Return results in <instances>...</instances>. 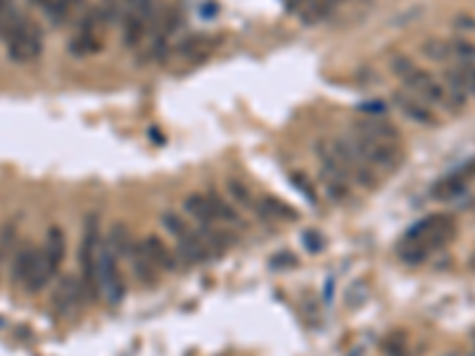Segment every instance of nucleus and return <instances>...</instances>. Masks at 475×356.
<instances>
[{
  "label": "nucleus",
  "instance_id": "obj_1",
  "mask_svg": "<svg viewBox=\"0 0 475 356\" xmlns=\"http://www.w3.org/2000/svg\"><path fill=\"white\" fill-rule=\"evenodd\" d=\"M159 223L173 238V243H176L173 250H176L181 266H202V264L214 259L210 247H207V243L202 240L200 231L185 219V216L178 214V211H171V209L164 211V214L159 216Z\"/></svg>",
  "mask_w": 475,
  "mask_h": 356
},
{
  "label": "nucleus",
  "instance_id": "obj_2",
  "mask_svg": "<svg viewBox=\"0 0 475 356\" xmlns=\"http://www.w3.org/2000/svg\"><path fill=\"white\" fill-rule=\"evenodd\" d=\"M102 250V223L98 214H88L84 219V238L79 247V268H81V288L88 302L100 300V288H98V261H100Z\"/></svg>",
  "mask_w": 475,
  "mask_h": 356
},
{
  "label": "nucleus",
  "instance_id": "obj_3",
  "mask_svg": "<svg viewBox=\"0 0 475 356\" xmlns=\"http://www.w3.org/2000/svg\"><path fill=\"white\" fill-rule=\"evenodd\" d=\"M392 72H395L404 81V86H407L411 93H416V97H421L423 102H433V105L447 107V110L454 112L447 90H444V83H439L430 72L416 67L409 57H395V60H392Z\"/></svg>",
  "mask_w": 475,
  "mask_h": 356
},
{
  "label": "nucleus",
  "instance_id": "obj_4",
  "mask_svg": "<svg viewBox=\"0 0 475 356\" xmlns=\"http://www.w3.org/2000/svg\"><path fill=\"white\" fill-rule=\"evenodd\" d=\"M157 19V10H155V0H126L124 13H121V41L126 48H138Z\"/></svg>",
  "mask_w": 475,
  "mask_h": 356
},
{
  "label": "nucleus",
  "instance_id": "obj_5",
  "mask_svg": "<svg viewBox=\"0 0 475 356\" xmlns=\"http://www.w3.org/2000/svg\"><path fill=\"white\" fill-rule=\"evenodd\" d=\"M352 143L361 157L373 166L375 171H385V174H395V171L404 162V150L399 140H375V138H366L352 134Z\"/></svg>",
  "mask_w": 475,
  "mask_h": 356
},
{
  "label": "nucleus",
  "instance_id": "obj_6",
  "mask_svg": "<svg viewBox=\"0 0 475 356\" xmlns=\"http://www.w3.org/2000/svg\"><path fill=\"white\" fill-rule=\"evenodd\" d=\"M98 288H100V300H105L109 307H117L126 297V280L119 268V257L105 245V238L98 261Z\"/></svg>",
  "mask_w": 475,
  "mask_h": 356
},
{
  "label": "nucleus",
  "instance_id": "obj_7",
  "mask_svg": "<svg viewBox=\"0 0 475 356\" xmlns=\"http://www.w3.org/2000/svg\"><path fill=\"white\" fill-rule=\"evenodd\" d=\"M8 57L13 62L26 65V62L38 60L43 53V36H40V29L36 26V22L26 19L22 15V19L17 22V26L13 29L8 41Z\"/></svg>",
  "mask_w": 475,
  "mask_h": 356
},
{
  "label": "nucleus",
  "instance_id": "obj_8",
  "mask_svg": "<svg viewBox=\"0 0 475 356\" xmlns=\"http://www.w3.org/2000/svg\"><path fill=\"white\" fill-rule=\"evenodd\" d=\"M81 300L84 297V288H81V280L77 275H67L57 283V288L53 292V312L60 316V318H67L79 309Z\"/></svg>",
  "mask_w": 475,
  "mask_h": 356
},
{
  "label": "nucleus",
  "instance_id": "obj_9",
  "mask_svg": "<svg viewBox=\"0 0 475 356\" xmlns=\"http://www.w3.org/2000/svg\"><path fill=\"white\" fill-rule=\"evenodd\" d=\"M126 259L131 264V271L136 275V280L143 285V288H155V285L159 283V275L162 271L153 264V259L148 257L146 247H143V240H133L129 254H126Z\"/></svg>",
  "mask_w": 475,
  "mask_h": 356
},
{
  "label": "nucleus",
  "instance_id": "obj_10",
  "mask_svg": "<svg viewBox=\"0 0 475 356\" xmlns=\"http://www.w3.org/2000/svg\"><path fill=\"white\" fill-rule=\"evenodd\" d=\"M143 247H146L148 257L153 259V264L159 268L162 273H176L178 268H181V261H178L176 250H173L166 240H162L159 235L150 233L148 238L143 240Z\"/></svg>",
  "mask_w": 475,
  "mask_h": 356
},
{
  "label": "nucleus",
  "instance_id": "obj_11",
  "mask_svg": "<svg viewBox=\"0 0 475 356\" xmlns=\"http://www.w3.org/2000/svg\"><path fill=\"white\" fill-rule=\"evenodd\" d=\"M392 100H395V105L399 107V112L404 114V117L409 119V122H416L421 126H437V114L430 110V107L426 105V102L421 100V97L416 95H409V93H402V90H397L395 95H392Z\"/></svg>",
  "mask_w": 475,
  "mask_h": 356
},
{
  "label": "nucleus",
  "instance_id": "obj_12",
  "mask_svg": "<svg viewBox=\"0 0 475 356\" xmlns=\"http://www.w3.org/2000/svg\"><path fill=\"white\" fill-rule=\"evenodd\" d=\"M40 261V250L36 245L26 243L15 252L13 259V280L17 285H26Z\"/></svg>",
  "mask_w": 475,
  "mask_h": 356
},
{
  "label": "nucleus",
  "instance_id": "obj_13",
  "mask_svg": "<svg viewBox=\"0 0 475 356\" xmlns=\"http://www.w3.org/2000/svg\"><path fill=\"white\" fill-rule=\"evenodd\" d=\"M40 252H43V259L48 264L50 273L55 275L60 271L62 261H65V254H67V238L60 226L48 228V233H45V245L40 247Z\"/></svg>",
  "mask_w": 475,
  "mask_h": 356
},
{
  "label": "nucleus",
  "instance_id": "obj_14",
  "mask_svg": "<svg viewBox=\"0 0 475 356\" xmlns=\"http://www.w3.org/2000/svg\"><path fill=\"white\" fill-rule=\"evenodd\" d=\"M355 134L375 138V140H402V134L395 124H390L383 117H364L355 124Z\"/></svg>",
  "mask_w": 475,
  "mask_h": 356
},
{
  "label": "nucleus",
  "instance_id": "obj_15",
  "mask_svg": "<svg viewBox=\"0 0 475 356\" xmlns=\"http://www.w3.org/2000/svg\"><path fill=\"white\" fill-rule=\"evenodd\" d=\"M254 214H259V219H269V221H297V209H293L290 204H286L283 200L264 195L257 200L254 204Z\"/></svg>",
  "mask_w": 475,
  "mask_h": 356
},
{
  "label": "nucleus",
  "instance_id": "obj_16",
  "mask_svg": "<svg viewBox=\"0 0 475 356\" xmlns=\"http://www.w3.org/2000/svg\"><path fill=\"white\" fill-rule=\"evenodd\" d=\"M437 231H456L454 216H449V214H430V216H426V219L414 223V226L404 233V240H421V238H426V235H433Z\"/></svg>",
  "mask_w": 475,
  "mask_h": 356
},
{
  "label": "nucleus",
  "instance_id": "obj_17",
  "mask_svg": "<svg viewBox=\"0 0 475 356\" xmlns=\"http://www.w3.org/2000/svg\"><path fill=\"white\" fill-rule=\"evenodd\" d=\"M183 211L193 219L195 226H212V223H217L214 211H212L210 195L190 193L188 197L183 200Z\"/></svg>",
  "mask_w": 475,
  "mask_h": 356
},
{
  "label": "nucleus",
  "instance_id": "obj_18",
  "mask_svg": "<svg viewBox=\"0 0 475 356\" xmlns=\"http://www.w3.org/2000/svg\"><path fill=\"white\" fill-rule=\"evenodd\" d=\"M217 45L219 41L212 36H190L178 45V57H183L188 62H202L214 53Z\"/></svg>",
  "mask_w": 475,
  "mask_h": 356
},
{
  "label": "nucleus",
  "instance_id": "obj_19",
  "mask_svg": "<svg viewBox=\"0 0 475 356\" xmlns=\"http://www.w3.org/2000/svg\"><path fill=\"white\" fill-rule=\"evenodd\" d=\"M105 245L117 257H124V259H126V254H129V250H131V245H133V238H131V233H129V226H126L124 221H114L112 226L107 228Z\"/></svg>",
  "mask_w": 475,
  "mask_h": 356
},
{
  "label": "nucleus",
  "instance_id": "obj_20",
  "mask_svg": "<svg viewBox=\"0 0 475 356\" xmlns=\"http://www.w3.org/2000/svg\"><path fill=\"white\" fill-rule=\"evenodd\" d=\"M466 191H468L466 176L451 174V176L439 178L435 186L430 188V195H433L435 200H456V197H461V195L466 193Z\"/></svg>",
  "mask_w": 475,
  "mask_h": 356
},
{
  "label": "nucleus",
  "instance_id": "obj_21",
  "mask_svg": "<svg viewBox=\"0 0 475 356\" xmlns=\"http://www.w3.org/2000/svg\"><path fill=\"white\" fill-rule=\"evenodd\" d=\"M100 48H102V41L95 36L93 29H79V33L72 38V43H69V50L79 57L95 55V53H100Z\"/></svg>",
  "mask_w": 475,
  "mask_h": 356
},
{
  "label": "nucleus",
  "instance_id": "obj_22",
  "mask_svg": "<svg viewBox=\"0 0 475 356\" xmlns=\"http://www.w3.org/2000/svg\"><path fill=\"white\" fill-rule=\"evenodd\" d=\"M210 202H212L214 219H217L219 226H233V228L242 226V219L233 204H228L224 197H219V195H210Z\"/></svg>",
  "mask_w": 475,
  "mask_h": 356
},
{
  "label": "nucleus",
  "instance_id": "obj_23",
  "mask_svg": "<svg viewBox=\"0 0 475 356\" xmlns=\"http://www.w3.org/2000/svg\"><path fill=\"white\" fill-rule=\"evenodd\" d=\"M226 188H228V195L233 197V202H238L240 207H247V209H254V204H257L259 197H254V193L240 181V178H228V181H226Z\"/></svg>",
  "mask_w": 475,
  "mask_h": 356
},
{
  "label": "nucleus",
  "instance_id": "obj_24",
  "mask_svg": "<svg viewBox=\"0 0 475 356\" xmlns=\"http://www.w3.org/2000/svg\"><path fill=\"white\" fill-rule=\"evenodd\" d=\"M323 183H326L328 197L333 200L335 204L350 202V197H352V181H345V178H323Z\"/></svg>",
  "mask_w": 475,
  "mask_h": 356
},
{
  "label": "nucleus",
  "instance_id": "obj_25",
  "mask_svg": "<svg viewBox=\"0 0 475 356\" xmlns=\"http://www.w3.org/2000/svg\"><path fill=\"white\" fill-rule=\"evenodd\" d=\"M380 349L385 356H409V337L402 330H395L385 337Z\"/></svg>",
  "mask_w": 475,
  "mask_h": 356
},
{
  "label": "nucleus",
  "instance_id": "obj_26",
  "mask_svg": "<svg viewBox=\"0 0 475 356\" xmlns=\"http://www.w3.org/2000/svg\"><path fill=\"white\" fill-rule=\"evenodd\" d=\"M124 3L126 0H100V5L95 8L98 17H100V24H114L124 13Z\"/></svg>",
  "mask_w": 475,
  "mask_h": 356
},
{
  "label": "nucleus",
  "instance_id": "obj_27",
  "mask_svg": "<svg viewBox=\"0 0 475 356\" xmlns=\"http://www.w3.org/2000/svg\"><path fill=\"white\" fill-rule=\"evenodd\" d=\"M421 50H423V55H426L428 60H433V62H447L451 57V45L447 41H437V38L426 41Z\"/></svg>",
  "mask_w": 475,
  "mask_h": 356
},
{
  "label": "nucleus",
  "instance_id": "obj_28",
  "mask_svg": "<svg viewBox=\"0 0 475 356\" xmlns=\"http://www.w3.org/2000/svg\"><path fill=\"white\" fill-rule=\"evenodd\" d=\"M290 183H293L295 191H299V193L304 195L306 202H311V204H316V202H318L316 188H314V183H311V178H306L304 174H293V176H290Z\"/></svg>",
  "mask_w": 475,
  "mask_h": 356
},
{
  "label": "nucleus",
  "instance_id": "obj_29",
  "mask_svg": "<svg viewBox=\"0 0 475 356\" xmlns=\"http://www.w3.org/2000/svg\"><path fill=\"white\" fill-rule=\"evenodd\" d=\"M449 45H451V55H456L463 62H471V57H475V45L463 41V38H459V41H451Z\"/></svg>",
  "mask_w": 475,
  "mask_h": 356
},
{
  "label": "nucleus",
  "instance_id": "obj_30",
  "mask_svg": "<svg viewBox=\"0 0 475 356\" xmlns=\"http://www.w3.org/2000/svg\"><path fill=\"white\" fill-rule=\"evenodd\" d=\"M302 243L306 250L311 252V254H318V252L323 250V245H326V240L321 238V233H316V231H306L302 235Z\"/></svg>",
  "mask_w": 475,
  "mask_h": 356
},
{
  "label": "nucleus",
  "instance_id": "obj_31",
  "mask_svg": "<svg viewBox=\"0 0 475 356\" xmlns=\"http://www.w3.org/2000/svg\"><path fill=\"white\" fill-rule=\"evenodd\" d=\"M461 67V72H463V79H466V88H468V93H473L475 95V65H471V62H463Z\"/></svg>",
  "mask_w": 475,
  "mask_h": 356
},
{
  "label": "nucleus",
  "instance_id": "obj_32",
  "mask_svg": "<svg viewBox=\"0 0 475 356\" xmlns=\"http://www.w3.org/2000/svg\"><path fill=\"white\" fill-rule=\"evenodd\" d=\"M454 26H456V29H461V31H475V17H471V15L456 17Z\"/></svg>",
  "mask_w": 475,
  "mask_h": 356
},
{
  "label": "nucleus",
  "instance_id": "obj_33",
  "mask_svg": "<svg viewBox=\"0 0 475 356\" xmlns=\"http://www.w3.org/2000/svg\"><path fill=\"white\" fill-rule=\"evenodd\" d=\"M271 264H274L276 268H281V266H295V264H297V259H295L290 252H281V254H278Z\"/></svg>",
  "mask_w": 475,
  "mask_h": 356
},
{
  "label": "nucleus",
  "instance_id": "obj_34",
  "mask_svg": "<svg viewBox=\"0 0 475 356\" xmlns=\"http://www.w3.org/2000/svg\"><path fill=\"white\" fill-rule=\"evenodd\" d=\"M31 3H33V5H40V0H31Z\"/></svg>",
  "mask_w": 475,
  "mask_h": 356
}]
</instances>
